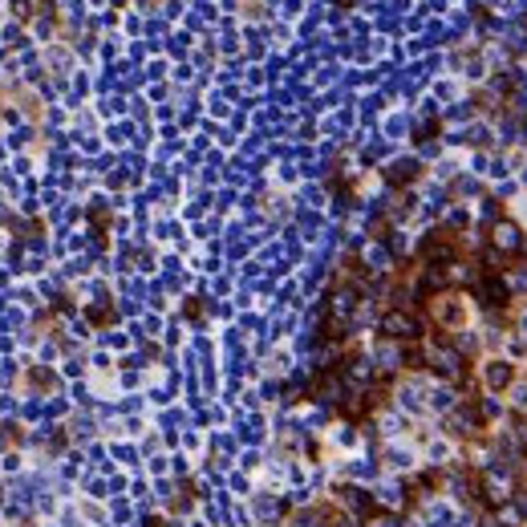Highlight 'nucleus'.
<instances>
[{
    "instance_id": "obj_4",
    "label": "nucleus",
    "mask_w": 527,
    "mask_h": 527,
    "mask_svg": "<svg viewBox=\"0 0 527 527\" xmlns=\"http://www.w3.org/2000/svg\"><path fill=\"white\" fill-rule=\"evenodd\" d=\"M491 248H499L503 256H519L524 252V235H519V227L511 220H499L491 227Z\"/></svg>"
},
{
    "instance_id": "obj_1",
    "label": "nucleus",
    "mask_w": 527,
    "mask_h": 527,
    "mask_svg": "<svg viewBox=\"0 0 527 527\" xmlns=\"http://www.w3.org/2000/svg\"><path fill=\"white\" fill-rule=\"evenodd\" d=\"M426 329H430V320L422 316V312H410V308H390L386 316H382V333L390 337V341H422L426 337Z\"/></svg>"
},
{
    "instance_id": "obj_6",
    "label": "nucleus",
    "mask_w": 527,
    "mask_h": 527,
    "mask_svg": "<svg viewBox=\"0 0 527 527\" xmlns=\"http://www.w3.org/2000/svg\"><path fill=\"white\" fill-rule=\"evenodd\" d=\"M503 280H507V288H511V292H527V260L515 264V268H507V272H503Z\"/></svg>"
},
{
    "instance_id": "obj_9",
    "label": "nucleus",
    "mask_w": 527,
    "mask_h": 527,
    "mask_svg": "<svg viewBox=\"0 0 527 527\" xmlns=\"http://www.w3.org/2000/svg\"><path fill=\"white\" fill-rule=\"evenodd\" d=\"M146 527H163V519H150V524H146Z\"/></svg>"
},
{
    "instance_id": "obj_7",
    "label": "nucleus",
    "mask_w": 527,
    "mask_h": 527,
    "mask_svg": "<svg viewBox=\"0 0 527 527\" xmlns=\"http://www.w3.org/2000/svg\"><path fill=\"white\" fill-rule=\"evenodd\" d=\"M406 178H410V183L418 178V163H397L394 171H390V183H406Z\"/></svg>"
},
{
    "instance_id": "obj_2",
    "label": "nucleus",
    "mask_w": 527,
    "mask_h": 527,
    "mask_svg": "<svg viewBox=\"0 0 527 527\" xmlns=\"http://www.w3.org/2000/svg\"><path fill=\"white\" fill-rule=\"evenodd\" d=\"M418 256H422L426 264H438V268H450V264L458 260V244H454V235H446V231H430V235L422 239Z\"/></svg>"
},
{
    "instance_id": "obj_3",
    "label": "nucleus",
    "mask_w": 527,
    "mask_h": 527,
    "mask_svg": "<svg viewBox=\"0 0 527 527\" xmlns=\"http://www.w3.org/2000/svg\"><path fill=\"white\" fill-rule=\"evenodd\" d=\"M507 301H511V288H507L503 276H479V305H483L487 312L507 308Z\"/></svg>"
},
{
    "instance_id": "obj_8",
    "label": "nucleus",
    "mask_w": 527,
    "mask_h": 527,
    "mask_svg": "<svg viewBox=\"0 0 527 527\" xmlns=\"http://www.w3.org/2000/svg\"><path fill=\"white\" fill-rule=\"evenodd\" d=\"M365 527H397V519L390 511H373V515H365Z\"/></svg>"
},
{
    "instance_id": "obj_5",
    "label": "nucleus",
    "mask_w": 527,
    "mask_h": 527,
    "mask_svg": "<svg viewBox=\"0 0 527 527\" xmlns=\"http://www.w3.org/2000/svg\"><path fill=\"white\" fill-rule=\"evenodd\" d=\"M483 382L491 394H507V386L515 382V365L511 361H503V357H495V361H487L483 365Z\"/></svg>"
}]
</instances>
